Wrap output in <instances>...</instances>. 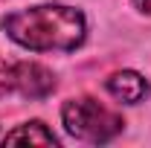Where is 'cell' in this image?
<instances>
[{
    "label": "cell",
    "instance_id": "6da1fadb",
    "mask_svg": "<svg viewBox=\"0 0 151 148\" xmlns=\"http://www.w3.org/2000/svg\"><path fill=\"white\" fill-rule=\"evenodd\" d=\"M0 26L15 44L32 52H52V50L73 52L76 47L84 44V35H87L84 15L61 3H44L32 9L9 12L0 20Z\"/></svg>",
    "mask_w": 151,
    "mask_h": 148
},
{
    "label": "cell",
    "instance_id": "7a4b0ae2",
    "mask_svg": "<svg viewBox=\"0 0 151 148\" xmlns=\"http://www.w3.org/2000/svg\"><path fill=\"white\" fill-rule=\"evenodd\" d=\"M61 122H64V131L70 137L81 139V142H93V145L111 142L113 137L122 131V125H125L119 113H113L111 108L99 105L96 99H87V96L64 102Z\"/></svg>",
    "mask_w": 151,
    "mask_h": 148
},
{
    "label": "cell",
    "instance_id": "3957f363",
    "mask_svg": "<svg viewBox=\"0 0 151 148\" xmlns=\"http://www.w3.org/2000/svg\"><path fill=\"white\" fill-rule=\"evenodd\" d=\"M55 90V75L38 61H18L15 64V93L26 99H44Z\"/></svg>",
    "mask_w": 151,
    "mask_h": 148
},
{
    "label": "cell",
    "instance_id": "277c9868",
    "mask_svg": "<svg viewBox=\"0 0 151 148\" xmlns=\"http://www.w3.org/2000/svg\"><path fill=\"white\" fill-rule=\"evenodd\" d=\"M105 87H108V93H111L113 99H119V102H125V105H137V102H142V99L148 96V81L139 73H134V70L113 73L111 78L105 81Z\"/></svg>",
    "mask_w": 151,
    "mask_h": 148
},
{
    "label": "cell",
    "instance_id": "5b68a950",
    "mask_svg": "<svg viewBox=\"0 0 151 148\" xmlns=\"http://www.w3.org/2000/svg\"><path fill=\"white\" fill-rule=\"evenodd\" d=\"M3 142H9V145H18V142H29V145H58V137L52 131L47 128L44 122H26V125H20V128L9 131L6 137H3Z\"/></svg>",
    "mask_w": 151,
    "mask_h": 148
},
{
    "label": "cell",
    "instance_id": "8992f818",
    "mask_svg": "<svg viewBox=\"0 0 151 148\" xmlns=\"http://www.w3.org/2000/svg\"><path fill=\"white\" fill-rule=\"evenodd\" d=\"M15 93V64L0 61V99Z\"/></svg>",
    "mask_w": 151,
    "mask_h": 148
},
{
    "label": "cell",
    "instance_id": "52a82bcc",
    "mask_svg": "<svg viewBox=\"0 0 151 148\" xmlns=\"http://www.w3.org/2000/svg\"><path fill=\"white\" fill-rule=\"evenodd\" d=\"M134 6H137L142 15H151V0H134Z\"/></svg>",
    "mask_w": 151,
    "mask_h": 148
}]
</instances>
